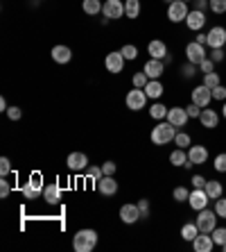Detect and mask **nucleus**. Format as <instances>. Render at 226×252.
<instances>
[{
    "label": "nucleus",
    "instance_id": "nucleus-1",
    "mask_svg": "<svg viewBox=\"0 0 226 252\" xmlns=\"http://www.w3.org/2000/svg\"><path fill=\"white\" fill-rule=\"evenodd\" d=\"M174 136H176V127H174L170 121H165V123H163V121H158V125L151 129L150 139H151V143H154V146H165V143H172Z\"/></svg>",
    "mask_w": 226,
    "mask_h": 252
},
{
    "label": "nucleus",
    "instance_id": "nucleus-2",
    "mask_svg": "<svg viewBox=\"0 0 226 252\" xmlns=\"http://www.w3.org/2000/svg\"><path fill=\"white\" fill-rule=\"evenodd\" d=\"M95 246H98V232L95 229H79L73 236V248L77 252H91Z\"/></svg>",
    "mask_w": 226,
    "mask_h": 252
},
{
    "label": "nucleus",
    "instance_id": "nucleus-3",
    "mask_svg": "<svg viewBox=\"0 0 226 252\" xmlns=\"http://www.w3.org/2000/svg\"><path fill=\"white\" fill-rule=\"evenodd\" d=\"M217 214H215V209H201V211H197V218H195V223H197V227H199V232H206V234H210L215 227H217Z\"/></svg>",
    "mask_w": 226,
    "mask_h": 252
},
{
    "label": "nucleus",
    "instance_id": "nucleus-4",
    "mask_svg": "<svg viewBox=\"0 0 226 252\" xmlns=\"http://www.w3.org/2000/svg\"><path fill=\"white\" fill-rule=\"evenodd\" d=\"M43 189H46V184H43L41 173H32L29 180L25 182V187H23V198L25 200H36L41 193H43Z\"/></svg>",
    "mask_w": 226,
    "mask_h": 252
},
{
    "label": "nucleus",
    "instance_id": "nucleus-5",
    "mask_svg": "<svg viewBox=\"0 0 226 252\" xmlns=\"http://www.w3.org/2000/svg\"><path fill=\"white\" fill-rule=\"evenodd\" d=\"M188 14H190V9H188V2H183V0H174L168 5V18L172 23H181V21L186 23Z\"/></svg>",
    "mask_w": 226,
    "mask_h": 252
},
{
    "label": "nucleus",
    "instance_id": "nucleus-6",
    "mask_svg": "<svg viewBox=\"0 0 226 252\" xmlns=\"http://www.w3.org/2000/svg\"><path fill=\"white\" fill-rule=\"evenodd\" d=\"M125 102H127V107L131 109V112H140V109L145 107V102H147V94H145V89H136V87H133L131 91L127 94Z\"/></svg>",
    "mask_w": 226,
    "mask_h": 252
},
{
    "label": "nucleus",
    "instance_id": "nucleus-7",
    "mask_svg": "<svg viewBox=\"0 0 226 252\" xmlns=\"http://www.w3.org/2000/svg\"><path fill=\"white\" fill-rule=\"evenodd\" d=\"M190 98H192V102H195V105H199L203 109V107H208L210 100H213V89H208L206 84H199V87L192 89Z\"/></svg>",
    "mask_w": 226,
    "mask_h": 252
},
{
    "label": "nucleus",
    "instance_id": "nucleus-8",
    "mask_svg": "<svg viewBox=\"0 0 226 252\" xmlns=\"http://www.w3.org/2000/svg\"><path fill=\"white\" fill-rule=\"evenodd\" d=\"M206 57H208V55H206V48H203L201 43L192 41V43H188V46H186V59L190 62V64L199 66Z\"/></svg>",
    "mask_w": 226,
    "mask_h": 252
},
{
    "label": "nucleus",
    "instance_id": "nucleus-9",
    "mask_svg": "<svg viewBox=\"0 0 226 252\" xmlns=\"http://www.w3.org/2000/svg\"><path fill=\"white\" fill-rule=\"evenodd\" d=\"M208 193L206 189H192L190 191V198H188V205L192 207V211H201L208 207Z\"/></svg>",
    "mask_w": 226,
    "mask_h": 252
},
{
    "label": "nucleus",
    "instance_id": "nucleus-10",
    "mask_svg": "<svg viewBox=\"0 0 226 252\" xmlns=\"http://www.w3.org/2000/svg\"><path fill=\"white\" fill-rule=\"evenodd\" d=\"M125 62H127V59L122 57L120 50H113V53L106 55L104 66H106V70H109V73H122V68H125Z\"/></svg>",
    "mask_w": 226,
    "mask_h": 252
},
{
    "label": "nucleus",
    "instance_id": "nucleus-11",
    "mask_svg": "<svg viewBox=\"0 0 226 252\" xmlns=\"http://www.w3.org/2000/svg\"><path fill=\"white\" fill-rule=\"evenodd\" d=\"M188 112H186V107H170L168 109V121L174 125V127H186L188 123Z\"/></svg>",
    "mask_w": 226,
    "mask_h": 252
},
{
    "label": "nucleus",
    "instance_id": "nucleus-12",
    "mask_svg": "<svg viewBox=\"0 0 226 252\" xmlns=\"http://www.w3.org/2000/svg\"><path fill=\"white\" fill-rule=\"evenodd\" d=\"M215 248V241L210 234H206V232H199L197 236H195V241H192V250L195 252H213Z\"/></svg>",
    "mask_w": 226,
    "mask_h": 252
},
{
    "label": "nucleus",
    "instance_id": "nucleus-13",
    "mask_svg": "<svg viewBox=\"0 0 226 252\" xmlns=\"http://www.w3.org/2000/svg\"><path fill=\"white\" fill-rule=\"evenodd\" d=\"M66 166H68V170H75V173L86 170V166H88L86 153H70L68 159H66Z\"/></svg>",
    "mask_w": 226,
    "mask_h": 252
},
{
    "label": "nucleus",
    "instance_id": "nucleus-14",
    "mask_svg": "<svg viewBox=\"0 0 226 252\" xmlns=\"http://www.w3.org/2000/svg\"><path fill=\"white\" fill-rule=\"evenodd\" d=\"M188 161H192L195 166H201L208 161V148L206 146H190L188 148Z\"/></svg>",
    "mask_w": 226,
    "mask_h": 252
},
{
    "label": "nucleus",
    "instance_id": "nucleus-15",
    "mask_svg": "<svg viewBox=\"0 0 226 252\" xmlns=\"http://www.w3.org/2000/svg\"><path fill=\"white\" fill-rule=\"evenodd\" d=\"M208 46L210 48H224L226 46V28L215 25L208 30Z\"/></svg>",
    "mask_w": 226,
    "mask_h": 252
},
{
    "label": "nucleus",
    "instance_id": "nucleus-16",
    "mask_svg": "<svg viewBox=\"0 0 226 252\" xmlns=\"http://www.w3.org/2000/svg\"><path fill=\"white\" fill-rule=\"evenodd\" d=\"M102 12H104L106 18H122L125 16V5H122V0H106L104 7H102Z\"/></svg>",
    "mask_w": 226,
    "mask_h": 252
},
{
    "label": "nucleus",
    "instance_id": "nucleus-17",
    "mask_svg": "<svg viewBox=\"0 0 226 252\" xmlns=\"http://www.w3.org/2000/svg\"><path fill=\"white\" fill-rule=\"evenodd\" d=\"M143 70L147 73L150 80H158V77L165 73V62H163V59H150V62L143 66Z\"/></svg>",
    "mask_w": 226,
    "mask_h": 252
},
{
    "label": "nucleus",
    "instance_id": "nucleus-18",
    "mask_svg": "<svg viewBox=\"0 0 226 252\" xmlns=\"http://www.w3.org/2000/svg\"><path fill=\"white\" fill-rule=\"evenodd\" d=\"M199 123H201V127H206V129H215L217 127V123H220V114L215 112V109L203 107L201 116H199Z\"/></svg>",
    "mask_w": 226,
    "mask_h": 252
},
{
    "label": "nucleus",
    "instance_id": "nucleus-19",
    "mask_svg": "<svg viewBox=\"0 0 226 252\" xmlns=\"http://www.w3.org/2000/svg\"><path fill=\"white\" fill-rule=\"evenodd\" d=\"M147 53H150L151 59H165L170 55L165 41H161V39H154V41L147 43Z\"/></svg>",
    "mask_w": 226,
    "mask_h": 252
},
{
    "label": "nucleus",
    "instance_id": "nucleus-20",
    "mask_svg": "<svg viewBox=\"0 0 226 252\" xmlns=\"http://www.w3.org/2000/svg\"><path fill=\"white\" fill-rule=\"evenodd\" d=\"M120 218H122V223H127V225H133L136 220H140L138 205H122L120 207Z\"/></svg>",
    "mask_w": 226,
    "mask_h": 252
},
{
    "label": "nucleus",
    "instance_id": "nucleus-21",
    "mask_svg": "<svg viewBox=\"0 0 226 252\" xmlns=\"http://www.w3.org/2000/svg\"><path fill=\"white\" fill-rule=\"evenodd\" d=\"M186 25H188V30H192V32H199V30L206 25V14L199 12V9H192L186 18Z\"/></svg>",
    "mask_w": 226,
    "mask_h": 252
},
{
    "label": "nucleus",
    "instance_id": "nucleus-22",
    "mask_svg": "<svg viewBox=\"0 0 226 252\" xmlns=\"http://www.w3.org/2000/svg\"><path fill=\"white\" fill-rule=\"evenodd\" d=\"M95 184H98L100 193H104V195H113L118 191V182L113 180V175H102Z\"/></svg>",
    "mask_w": 226,
    "mask_h": 252
},
{
    "label": "nucleus",
    "instance_id": "nucleus-23",
    "mask_svg": "<svg viewBox=\"0 0 226 252\" xmlns=\"http://www.w3.org/2000/svg\"><path fill=\"white\" fill-rule=\"evenodd\" d=\"M43 200H46L48 205H57L59 200H61V187L57 182H50L43 189Z\"/></svg>",
    "mask_w": 226,
    "mask_h": 252
},
{
    "label": "nucleus",
    "instance_id": "nucleus-24",
    "mask_svg": "<svg viewBox=\"0 0 226 252\" xmlns=\"http://www.w3.org/2000/svg\"><path fill=\"white\" fill-rule=\"evenodd\" d=\"M52 59L57 64H68L70 59H73V50L68 46H54L52 48Z\"/></svg>",
    "mask_w": 226,
    "mask_h": 252
},
{
    "label": "nucleus",
    "instance_id": "nucleus-25",
    "mask_svg": "<svg viewBox=\"0 0 226 252\" xmlns=\"http://www.w3.org/2000/svg\"><path fill=\"white\" fill-rule=\"evenodd\" d=\"M163 84H161V80H150L147 82V87H145V94H147V98H151V100H158L163 95Z\"/></svg>",
    "mask_w": 226,
    "mask_h": 252
},
{
    "label": "nucleus",
    "instance_id": "nucleus-26",
    "mask_svg": "<svg viewBox=\"0 0 226 252\" xmlns=\"http://www.w3.org/2000/svg\"><path fill=\"white\" fill-rule=\"evenodd\" d=\"M203 189H206V193H208V198H210V200L222 198V193H224V187H222L220 180H208Z\"/></svg>",
    "mask_w": 226,
    "mask_h": 252
},
{
    "label": "nucleus",
    "instance_id": "nucleus-27",
    "mask_svg": "<svg viewBox=\"0 0 226 252\" xmlns=\"http://www.w3.org/2000/svg\"><path fill=\"white\" fill-rule=\"evenodd\" d=\"M125 16L127 18L140 16V0H127V2H125Z\"/></svg>",
    "mask_w": 226,
    "mask_h": 252
},
{
    "label": "nucleus",
    "instance_id": "nucleus-28",
    "mask_svg": "<svg viewBox=\"0 0 226 252\" xmlns=\"http://www.w3.org/2000/svg\"><path fill=\"white\" fill-rule=\"evenodd\" d=\"M168 109L170 107H165L163 105V102H154V105H151V109H150V116L151 118H156V121H163V118H168Z\"/></svg>",
    "mask_w": 226,
    "mask_h": 252
},
{
    "label": "nucleus",
    "instance_id": "nucleus-29",
    "mask_svg": "<svg viewBox=\"0 0 226 252\" xmlns=\"http://www.w3.org/2000/svg\"><path fill=\"white\" fill-rule=\"evenodd\" d=\"M186 161H188V153L183 148H176V150L170 155V164L172 166H186Z\"/></svg>",
    "mask_w": 226,
    "mask_h": 252
},
{
    "label": "nucleus",
    "instance_id": "nucleus-30",
    "mask_svg": "<svg viewBox=\"0 0 226 252\" xmlns=\"http://www.w3.org/2000/svg\"><path fill=\"white\" fill-rule=\"evenodd\" d=\"M199 234V227H197V223H186L183 225V227H181V236H183V239L186 241H195V236Z\"/></svg>",
    "mask_w": 226,
    "mask_h": 252
},
{
    "label": "nucleus",
    "instance_id": "nucleus-31",
    "mask_svg": "<svg viewBox=\"0 0 226 252\" xmlns=\"http://www.w3.org/2000/svg\"><path fill=\"white\" fill-rule=\"evenodd\" d=\"M81 9L86 14H91V16H95V14L102 12V2H100V0H84V2H81Z\"/></svg>",
    "mask_w": 226,
    "mask_h": 252
},
{
    "label": "nucleus",
    "instance_id": "nucleus-32",
    "mask_svg": "<svg viewBox=\"0 0 226 252\" xmlns=\"http://www.w3.org/2000/svg\"><path fill=\"white\" fill-rule=\"evenodd\" d=\"M174 143H176V148H190L192 146V139L190 134H186V132H176V136H174Z\"/></svg>",
    "mask_w": 226,
    "mask_h": 252
},
{
    "label": "nucleus",
    "instance_id": "nucleus-33",
    "mask_svg": "<svg viewBox=\"0 0 226 252\" xmlns=\"http://www.w3.org/2000/svg\"><path fill=\"white\" fill-rule=\"evenodd\" d=\"M210 236H213V241H215V246H224L226 243V227H215L213 232H210Z\"/></svg>",
    "mask_w": 226,
    "mask_h": 252
},
{
    "label": "nucleus",
    "instance_id": "nucleus-34",
    "mask_svg": "<svg viewBox=\"0 0 226 252\" xmlns=\"http://www.w3.org/2000/svg\"><path fill=\"white\" fill-rule=\"evenodd\" d=\"M120 53H122V57L127 59V62H133V59L138 57V48L131 46V43H127V46H122Z\"/></svg>",
    "mask_w": 226,
    "mask_h": 252
},
{
    "label": "nucleus",
    "instance_id": "nucleus-35",
    "mask_svg": "<svg viewBox=\"0 0 226 252\" xmlns=\"http://www.w3.org/2000/svg\"><path fill=\"white\" fill-rule=\"evenodd\" d=\"M172 198L176 200V202H188V198H190V191H188L186 187H176L172 191Z\"/></svg>",
    "mask_w": 226,
    "mask_h": 252
},
{
    "label": "nucleus",
    "instance_id": "nucleus-36",
    "mask_svg": "<svg viewBox=\"0 0 226 252\" xmlns=\"http://www.w3.org/2000/svg\"><path fill=\"white\" fill-rule=\"evenodd\" d=\"M203 84H206V87L208 89H215L217 87V84H222V80H220V73H206V75H203Z\"/></svg>",
    "mask_w": 226,
    "mask_h": 252
},
{
    "label": "nucleus",
    "instance_id": "nucleus-37",
    "mask_svg": "<svg viewBox=\"0 0 226 252\" xmlns=\"http://www.w3.org/2000/svg\"><path fill=\"white\" fill-rule=\"evenodd\" d=\"M147 82H150V77H147V73L145 70H143V73H136V75H133V87L136 89H145L147 87Z\"/></svg>",
    "mask_w": 226,
    "mask_h": 252
},
{
    "label": "nucleus",
    "instance_id": "nucleus-38",
    "mask_svg": "<svg viewBox=\"0 0 226 252\" xmlns=\"http://www.w3.org/2000/svg\"><path fill=\"white\" fill-rule=\"evenodd\" d=\"M213 166L217 173H226V153H220L217 157L213 159Z\"/></svg>",
    "mask_w": 226,
    "mask_h": 252
},
{
    "label": "nucleus",
    "instance_id": "nucleus-39",
    "mask_svg": "<svg viewBox=\"0 0 226 252\" xmlns=\"http://www.w3.org/2000/svg\"><path fill=\"white\" fill-rule=\"evenodd\" d=\"M86 175L93 180V182H98L100 177L104 175V170H102V166H86Z\"/></svg>",
    "mask_w": 226,
    "mask_h": 252
},
{
    "label": "nucleus",
    "instance_id": "nucleus-40",
    "mask_svg": "<svg viewBox=\"0 0 226 252\" xmlns=\"http://www.w3.org/2000/svg\"><path fill=\"white\" fill-rule=\"evenodd\" d=\"M213 14H226V0H208Z\"/></svg>",
    "mask_w": 226,
    "mask_h": 252
},
{
    "label": "nucleus",
    "instance_id": "nucleus-41",
    "mask_svg": "<svg viewBox=\"0 0 226 252\" xmlns=\"http://www.w3.org/2000/svg\"><path fill=\"white\" fill-rule=\"evenodd\" d=\"M215 214H217V216L220 218H226V198H217L215 200Z\"/></svg>",
    "mask_w": 226,
    "mask_h": 252
},
{
    "label": "nucleus",
    "instance_id": "nucleus-42",
    "mask_svg": "<svg viewBox=\"0 0 226 252\" xmlns=\"http://www.w3.org/2000/svg\"><path fill=\"white\" fill-rule=\"evenodd\" d=\"M224 48H210V55H208V57L210 59H213V62H215V64H220V62H224Z\"/></svg>",
    "mask_w": 226,
    "mask_h": 252
},
{
    "label": "nucleus",
    "instance_id": "nucleus-43",
    "mask_svg": "<svg viewBox=\"0 0 226 252\" xmlns=\"http://www.w3.org/2000/svg\"><path fill=\"white\" fill-rule=\"evenodd\" d=\"M199 70H201L203 75H206V73H213V70H215V62L210 57H206L201 64H199Z\"/></svg>",
    "mask_w": 226,
    "mask_h": 252
},
{
    "label": "nucleus",
    "instance_id": "nucleus-44",
    "mask_svg": "<svg viewBox=\"0 0 226 252\" xmlns=\"http://www.w3.org/2000/svg\"><path fill=\"white\" fill-rule=\"evenodd\" d=\"M213 100H222V102L226 100V87L224 84H217V87L213 89Z\"/></svg>",
    "mask_w": 226,
    "mask_h": 252
},
{
    "label": "nucleus",
    "instance_id": "nucleus-45",
    "mask_svg": "<svg viewBox=\"0 0 226 252\" xmlns=\"http://www.w3.org/2000/svg\"><path fill=\"white\" fill-rule=\"evenodd\" d=\"M186 112H188V116H190V118H199V116H201V107L195 105V102H190V105L186 107Z\"/></svg>",
    "mask_w": 226,
    "mask_h": 252
},
{
    "label": "nucleus",
    "instance_id": "nucleus-46",
    "mask_svg": "<svg viewBox=\"0 0 226 252\" xmlns=\"http://www.w3.org/2000/svg\"><path fill=\"white\" fill-rule=\"evenodd\" d=\"M190 182H192V189H203V187H206V182H208V180H206V177H203V175H192V180H190Z\"/></svg>",
    "mask_w": 226,
    "mask_h": 252
},
{
    "label": "nucleus",
    "instance_id": "nucleus-47",
    "mask_svg": "<svg viewBox=\"0 0 226 252\" xmlns=\"http://www.w3.org/2000/svg\"><path fill=\"white\" fill-rule=\"evenodd\" d=\"M7 173H12V164H9V159H7V157H2V159H0V175L5 177Z\"/></svg>",
    "mask_w": 226,
    "mask_h": 252
},
{
    "label": "nucleus",
    "instance_id": "nucleus-48",
    "mask_svg": "<svg viewBox=\"0 0 226 252\" xmlns=\"http://www.w3.org/2000/svg\"><path fill=\"white\" fill-rule=\"evenodd\" d=\"M197 68H199V66H195V64H190V62H188V64L183 66V68H181V70H183V77H192V75H197Z\"/></svg>",
    "mask_w": 226,
    "mask_h": 252
},
{
    "label": "nucleus",
    "instance_id": "nucleus-49",
    "mask_svg": "<svg viewBox=\"0 0 226 252\" xmlns=\"http://www.w3.org/2000/svg\"><path fill=\"white\" fill-rule=\"evenodd\" d=\"M9 191H12V187H9V182L2 177V180H0V198H7V195H9Z\"/></svg>",
    "mask_w": 226,
    "mask_h": 252
},
{
    "label": "nucleus",
    "instance_id": "nucleus-50",
    "mask_svg": "<svg viewBox=\"0 0 226 252\" xmlns=\"http://www.w3.org/2000/svg\"><path fill=\"white\" fill-rule=\"evenodd\" d=\"M138 209H140V218H147V216H150V202H147V200H140V202H138Z\"/></svg>",
    "mask_w": 226,
    "mask_h": 252
},
{
    "label": "nucleus",
    "instance_id": "nucleus-51",
    "mask_svg": "<svg viewBox=\"0 0 226 252\" xmlns=\"http://www.w3.org/2000/svg\"><path fill=\"white\" fill-rule=\"evenodd\" d=\"M7 116L12 118V121H18V118L23 116V114H21V107H9V109H7Z\"/></svg>",
    "mask_w": 226,
    "mask_h": 252
},
{
    "label": "nucleus",
    "instance_id": "nucleus-52",
    "mask_svg": "<svg viewBox=\"0 0 226 252\" xmlns=\"http://www.w3.org/2000/svg\"><path fill=\"white\" fill-rule=\"evenodd\" d=\"M102 170H104V175H113V173H116V164H113V161H104Z\"/></svg>",
    "mask_w": 226,
    "mask_h": 252
},
{
    "label": "nucleus",
    "instance_id": "nucleus-53",
    "mask_svg": "<svg viewBox=\"0 0 226 252\" xmlns=\"http://www.w3.org/2000/svg\"><path fill=\"white\" fill-rule=\"evenodd\" d=\"M195 41H197V43H201V46H208V34H203L201 30H199L197 34H195Z\"/></svg>",
    "mask_w": 226,
    "mask_h": 252
},
{
    "label": "nucleus",
    "instance_id": "nucleus-54",
    "mask_svg": "<svg viewBox=\"0 0 226 252\" xmlns=\"http://www.w3.org/2000/svg\"><path fill=\"white\" fill-rule=\"evenodd\" d=\"M206 7H210L208 0H195V9H199V12H206Z\"/></svg>",
    "mask_w": 226,
    "mask_h": 252
},
{
    "label": "nucleus",
    "instance_id": "nucleus-55",
    "mask_svg": "<svg viewBox=\"0 0 226 252\" xmlns=\"http://www.w3.org/2000/svg\"><path fill=\"white\" fill-rule=\"evenodd\" d=\"M9 107H7V102H5V98H0V112H7Z\"/></svg>",
    "mask_w": 226,
    "mask_h": 252
},
{
    "label": "nucleus",
    "instance_id": "nucleus-56",
    "mask_svg": "<svg viewBox=\"0 0 226 252\" xmlns=\"http://www.w3.org/2000/svg\"><path fill=\"white\" fill-rule=\"evenodd\" d=\"M222 116L226 118V100H224V107H222Z\"/></svg>",
    "mask_w": 226,
    "mask_h": 252
},
{
    "label": "nucleus",
    "instance_id": "nucleus-57",
    "mask_svg": "<svg viewBox=\"0 0 226 252\" xmlns=\"http://www.w3.org/2000/svg\"><path fill=\"white\" fill-rule=\"evenodd\" d=\"M183 2H195V0H183Z\"/></svg>",
    "mask_w": 226,
    "mask_h": 252
},
{
    "label": "nucleus",
    "instance_id": "nucleus-58",
    "mask_svg": "<svg viewBox=\"0 0 226 252\" xmlns=\"http://www.w3.org/2000/svg\"><path fill=\"white\" fill-rule=\"evenodd\" d=\"M165 2H174V0H165Z\"/></svg>",
    "mask_w": 226,
    "mask_h": 252
}]
</instances>
